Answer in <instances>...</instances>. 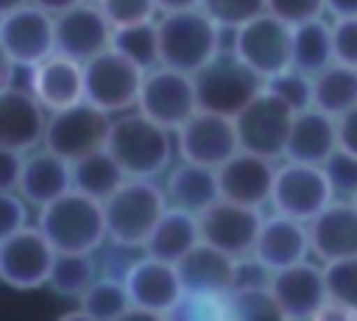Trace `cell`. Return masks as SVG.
Wrapping results in <instances>:
<instances>
[{"label": "cell", "mask_w": 357, "mask_h": 321, "mask_svg": "<svg viewBox=\"0 0 357 321\" xmlns=\"http://www.w3.org/2000/svg\"><path fill=\"white\" fill-rule=\"evenodd\" d=\"M268 288L279 307V315L293 318V321L318 318V310L326 301L324 268L321 262H312L310 257L301 262L284 265L279 271H271Z\"/></svg>", "instance_id": "obj_17"}, {"label": "cell", "mask_w": 357, "mask_h": 321, "mask_svg": "<svg viewBox=\"0 0 357 321\" xmlns=\"http://www.w3.org/2000/svg\"><path fill=\"white\" fill-rule=\"evenodd\" d=\"M33 6H39V8H45L47 14H61V11H67V8H73L75 3H81V0H31Z\"/></svg>", "instance_id": "obj_49"}, {"label": "cell", "mask_w": 357, "mask_h": 321, "mask_svg": "<svg viewBox=\"0 0 357 321\" xmlns=\"http://www.w3.org/2000/svg\"><path fill=\"white\" fill-rule=\"evenodd\" d=\"M28 209H31L28 201L17 190H0V240H6L8 234L31 223Z\"/></svg>", "instance_id": "obj_42"}, {"label": "cell", "mask_w": 357, "mask_h": 321, "mask_svg": "<svg viewBox=\"0 0 357 321\" xmlns=\"http://www.w3.org/2000/svg\"><path fill=\"white\" fill-rule=\"evenodd\" d=\"M310 254L318 262L357 254V207L349 198H332L315 218L307 221Z\"/></svg>", "instance_id": "obj_22"}, {"label": "cell", "mask_w": 357, "mask_h": 321, "mask_svg": "<svg viewBox=\"0 0 357 321\" xmlns=\"http://www.w3.org/2000/svg\"><path fill=\"white\" fill-rule=\"evenodd\" d=\"M223 313L231 315V318H240V321H268V318H282L268 285L231 288V290L223 296Z\"/></svg>", "instance_id": "obj_35"}, {"label": "cell", "mask_w": 357, "mask_h": 321, "mask_svg": "<svg viewBox=\"0 0 357 321\" xmlns=\"http://www.w3.org/2000/svg\"><path fill=\"white\" fill-rule=\"evenodd\" d=\"M159 14L162 11H184V8H201V0H156Z\"/></svg>", "instance_id": "obj_48"}, {"label": "cell", "mask_w": 357, "mask_h": 321, "mask_svg": "<svg viewBox=\"0 0 357 321\" xmlns=\"http://www.w3.org/2000/svg\"><path fill=\"white\" fill-rule=\"evenodd\" d=\"M176 271L181 279L184 296L220 301L234 282V257L201 240L176 262Z\"/></svg>", "instance_id": "obj_21"}, {"label": "cell", "mask_w": 357, "mask_h": 321, "mask_svg": "<svg viewBox=\"0 0 357 321\" xmlns=\"http://www.w3.org/2000/svg\"><path fill=\"white\" fill-rule=\"evenodd\" d=\"M176 156L206 165V167H220L237 148V128L234 120L218 112L195 109L176 131Z\"/></svg>", "instance_id": "obj_14"}, {"label": "cell", "mask_w": 357, "mask_h": 321, "mask_svg": "<svg viewBox=\"0 0 357 321\" xmlns=\"http://www.w3.org/2000/svg\"><path fill=\"white\" fill-rule=\"evenodd\" d=\"M335 126H337V148L357 154V103L349 106L343 114H337Z\"/></svg>", "instance_id": "obj_44"}, {"label": "cell", "mask_w": 357, "mask_h": 321, "mask_svg": "<svg viewBox=\"0 0 357 321\" xmlns=\"http://www.w3.org/2000/svg\"><path fill=\"white\" fill-rule=\"evenodd\" d=\"M206 17L220 28H240L265 11V0H201Z\"/></svg>", "instance_id": "obj_38"}, {"label": "cell", "mask_w": 357, "mask_h": 321, "mask_svg": "<svg viewBox=\"0 0 357 321\" xmlns=\"http://www.w3.org/2000/svg\"><path fill=\"white\" fill-rule=\"evenodd\" d=\"M293 109L284 106L276 95H271L265 87L231 117L237 128V142L245 151H254L268 159H282L284 156V142L287 131L293 123Z\"/></svg>", "instance_id": "obj_11"}, {"label": "cell", "mask_w": 357, "mask_h": 321, "mask_svg": "<svg viewBox=\"0 0 357 321\" xmlns=\"http://www.w3.org/2000/svg\"><path fill=\"white\" fill-rule=\"evenodd\" d=\"M321 268H324L326 299L343 304L357 315V254L321 262Z\"/></svg>", "instance_id": "obj_36"}, {"label": "cell", "mask_w": 357, "mask_h": 321, "mask_svg": "<svg viewBox=\"0 0 357 321\" xmlns=\"http://www.w3.org/2000/svg\"><path fill=\"white\" fill-rule=\"evenodd\" d=\"M70 187H73V176H70L67 159H61L59 154H53L45 145H36L28 154H22L17 193L28 201V207L39 209V207L50 204L53 198L64 195Z\"/></svg>", "instance_id": "obj_25"}, {"label": "cell", "mask_w": 357, "mask_h": 321, "mask_svg": "<svg viewBox=\"0 0 357 321\" xmlns=\"http://www.w3.org/2000/svg\"><path fill=\"white\" fill-rule=\"evenodd\" d=\"M229 50L265 81L268 75L290 67V25L262 11L231 31Z\"/></svg>", "instance_id": "obj_12"}, {"label": "cell", "mask_w": 357, "mask_h": 321, "mask_svg": "<svg viewBox=\"0 0 357 321\" xmlns=\"http://www.w3.org/2000/svg\"><path fill=\"white\" fill-rule=\"evenodd\" d=\"M326 14L335 17H357V0H324Z\"/></svg>", "instance_id": "obj_46"}, {"label": "cell", "mask_w": 357, "mask_h": 321, "mask_svg": "<svg viewBox=\"0 0 357 321\" xmlns=\"http://www.w3.org/2000/svg\"><path fill=\"white\" fill-rule=\"evenodd\" d=\"M159 64L195 75L209 59L223 50V31L204 8L162 11L156 17Z\"/></svg>", "instance_id": "obj_4"}, {"label": "cell", "mask_w": 357, "mask_h": 321, "mask_svg": "<svg viewBox=\"0 0 357 321\" xmlns=\"http://www.w3.org/2000/svg\"><path fill=\"white\" fill-rule=\"evenodd\" d=\"M192 81L198 109L218 112L226 117H234L262 89V78L251 67H245L231 50H220L215 59H209L192 75Z\"/></svg>", "instance_id": "obj_5"}, {"label": "cell", "mask_w": 357, "mask_h": 321, "mask_svg": "<svg viewBox=\"0 0 357 321\" xmlns=\"http://www.w3.org/2000/svg\"><path fill=\"white\" fill-rule=\"evenodd\" d=\"M70 176H73V190L92 195L98 201L109 198L120 187V181L126 179L123 167L117 165V159L106 148L89 151V154L78 156L75 162H70Z\"/></svg>", "instance_id": "obj_31"}, {"label": "cell", "mask_w": 357, "mask_h": 321, "mask_svg": "<svg viewBox=\"0 0 357 321\" xmlns=\"http://www.w3.org/2000/svg\"><path fill=\"white\" fill-rule=\"evenodd\" d=\"M357 103V67L332 61L312 75V106L337 117Z\"/></svg>", "instance_id": "obj_32"}, {"label": "cell", "mask_w": 357, "mask_h": 321, "mask_svg": "<svg viewBox=\"0 0 357 321\" xmlns=\"http://www.w3.org/2000/svg\"><path fill=\"white\" fill-rule=\"evenodd\" d=\"M332 50H335V61L357 67V17L332 20Z\"/></svg>", "instance_id": "obj_43"}, {"label": "cell", "mask_w": 357, "mask_h": 321, "mask_svg": "<svg viewBox=\"0 0 357 321\" xmlns=\"http://www.w3.org/2000/svg\"><path fill=\"white\" fill-rule=\"evenodd\" d=\"M195 243H201V223L198 215L181 207H170L159 215L156 226L151 229V234L145 237L142 248L151 257L167 260V262H178Z\"/></svg>", "instance_id": "obj_28"}, {"label": "cell", "mask_w": 357, "mask_h": 321, "mask_svg": "<svg viewBox=\"0 0 357 321\" xmlns=\"http://www.w3.org/2000/svg\"><path fill=\"white\" fill-rule=\"evenodd\" d=\"M36 226L56 251L98 254L109 243L103 201L84 195L73 187L36 209Z\"/></svg>", "instance_id": "obj_2"}, {"label": "cell", "mask_w": 357, "mask_h": 321, "mask_svg": "<svg viewBox=\"0 0 357 321\" xmlns=\"http://www.w3.org/2000/svg\"><path fill=\"white\" fill-rule=\"evenodd\" d=\"M251 257H257L268 271H279L284 265H293V262L312 257L307 223L296 221L290 215H282V212L262 215Z\"/></svg>", "instance_id": "obj_23"}, {"label": "cell", "mask_w": 357, "mask_h": 321, "mask_svg": "<svg viewBox=\"0 0 357 321\" xmlns=\"http://www.w3.org/2000/svg\"><path fill=\"white\" fill-rule=\"evenodd\" d=\"M265 11L279 17L282 22H287L293 28L298 22L324 17L326 6H324V0H265Z\"/></svg>", "instance_id": "obj_41"}, {"label": "cell", "mask_w": 357, "mask_h": 321, "mask_svg": "<svg viewBox=\"0 0 357 321\" xmlns=\"http://www.w3.org/2000/svg\"><path fill=\"white\" fill-rule=\"evenodd\" d=\"M117 53H123L128 61H134L142 70H151L159 64V31L156 20L145 22H128L112 28V45Z\"/></svg>", "instance_id": "obj_34"}, {"label": "cell", "mask_w": 357, "mask_h": 321, "mask_svg": "<svg viewBox=\"0 0 357 321\" xmlns=\"http://www.w3.org/2000/svg\"><path fill=\"white\" fill-rule=\"evenodd\" d=\"M335 151H337V126H335L332 114H326L315 106H307L293 114L282 159L324 165Z\"/></svg>", "instance_id": "obj_26"}, {"label": "cell", "mask_w": 357, "mask_h": 321, "mask_svg": "<svg viewBox=\"0 0 357 321\" xmlns=\"http://www.w3.org/2000/svg\"><path fill=\"white\" fill-rule=\"evenodd\" d=\"M100 11L112 25H128V22H145L156 20L159 8L156 0H98Z\"/></svg>", "instance_id": "obj_40"}, {"label": "cell", "mask_w": 357, "mask_h": 321, "mask_svg": "<svg viewBox=\"0 0 357 321\" xmlns=\"http://www.w3.org/2000/svg\"><path fill=\"white\" fill-rule=\"evenodd\" d=\"M167 209V198L159 179L126 176L120 187L103 198L106 237L117 248H142L145 237Z\"/></svg>", "instance_id": "obj_3"}, {"label": "cell", "mask_w": 357, "mask_h": 321, "mask_svg": "<svg viewBox=\"0 0 357 321\" xmlns=\"http://www.w3.org/2000/svg\"><path fill=\"white\" fill-rule=\"evenodd\" d=\"M142 75V67L128 61L114 47H106L89 61H84V98L106 114L128 112L137 106Z\"/></svg>", "instance_id": "obj_6"}, {"label": "cell", "mask_w": 357, "mask_h": 321, "mask_svg": "<svg viewBox=\"0 0 357 321\" xmlns=\"http://www.w3.org/2000/svg\"><path fill=\"white\" fill-rule=\"evenodd\" d=\"M47 109L33 98L28 87L8 84L0 89V145L28 154L42 145Z\"/></svg>", "instance_id": "obj_20"}, {"label": "cell", "mask_w": 357, "mask_h": 321, "mask_svg": "<svg viewBox=\"0 0 357 321\" xmlns=\"http://www.w3.org/2000/svg\"><path fill=\"white\" fill-rule=\"evenodd\" d=\"M17 64H14V59L6 53V47L0 45V89L3 87H8V84H14V75H17Z\"/></svg>", "instance_id": "obj_47"}, {"label": "cell", "mask_w": 357, "mask_h": 321, "mask_svg": "<svg viewBox=\"0 0 357 321\" xmlns=\"http://www.w3.org/2000/svg\"><path fill=\"white\" fill-rule=\"evenodd\" d=\"M123 285L131 299V315H145V318L170 315L178 307V301L184 299V288H181L176 262L151 257L145 251H142V257H134L126 265Z\"/></svg>", "instance_id": "obj_7"}, {"label": "cell", "mask_w": 357, "mask_h": 321, "mask_svg": "<svg viewBox=\"0 0 357 321\" xmlns=\"http://www.w3.org/2000/svg\"><path fill=\"white\" fill-rule=\"evenodd\" d=\"M198 223H201L204 243L237 260V257L251 254L259 223H262V209L245 207L229 198H218L204 212H198Z\"/></svg>", "instance_id": "obj_16"}, {"label": "cell", "mask_w": 357, "mask_h": 321, "mask_svg": "<svg viewBox=\"0 0 357 321\" xmlns=\"http://www.w3.org/2000/svg\"><path fill=\"white\" fill-rule=\"evenodd\" d=\"M75 301L78 310L73 315L86 321H120L131 315L128 290L123 285V276L114 274H98Z\"/></svg>", "instance_id": "obj_30"}, {"label": "cell", "mask_w": 357, "mask_h": 321, "mask_svg": "<svg viewBox=\"0 0 357 321\" xmlns=\"http://www.w3.org/2000/svg\"><path fill=\"white\" fill-rule=\"evenodd\" d=\"M20 167H22V154L0 145V190H17Z\"/></svg>", "instance_id": "obj_45"}, {"label": "cell", "mask_w": 357, "mask_h": 321, "mask_svg": "<svg viewBox=\"0 0 357 321\" xmlns=\"http://www.w3.org/2000/svg\"><path fill=\"white\" fill-rule=\"evenodd\" d=\"M162 190H165V198L170 207H181L195 215L220 198L218 170L206 167V165L187 162V159H173V165L165 170Z\"/></svg>", "instance_id": "obj_27"}, {"label": "cell", "mask_w": 357, "mask_h": 321, "mask_svg": "<svg viewBox=\"0 0 357 321\" xmlns=\"http://www.w3.org/2000/svg\"><path fill=\"white\" fill-rule=\"evenodd\" d=\"M28 89L47 112L84 100V64L75 59L53 50L39 64L28 67Z\"/></svg>", "instance_id": "obj_24"}, {"label": "cell", "mask_w": 357, "mask_h": 321, "mask_svg": "<svg viewBox=\"0 0 357 321\" xmlns=\"http://www.w3.org/2000/svg\"><path fill=\"white\" fill-rule=\"evenodd\" d=\"M332 61H335L332 22H326L324 17H315L290 28V67L307 75H315Z\"/></svg>", "instance_id": "obj_29"}, {"label": "cell", "mask_w": 357, "mask_h": 321, "mask_svg": "<svg viewBox=\"0 0 357 321\" xmlns=\"http://www.w3.org/2000/svg\"><path fill=\"white\" fill-rule=\"evenodd\" d=\"M0 45L14 59L20 70L39 64L45 56L56 50L53 42V14L45 8L25 3L0 17Z\"/></svg>", "instance_id": "obj_18"}, {"label": "cell", "mask_w": 357, "mask_h": 321, "mask_svg": "<svg viewBox=\"0 0 357 321\" xmlns=\"http://www.w3.org/2000/svg\"><path fill=\"white\" fill-rule=\"evenodd\" d=\"M109 123H112V114H106L103 109H98L84 98L73 106L47 112L42 145L59 154L61 159L75 162L78 156L106 145Z\"/></svg>", "instance_id": "obj_8"}, {"label": "cell", "mask_w": 357, "mask_h": 321, "mask_svg": "<svg viewBox=\"0 0 357 321\" xmlns=\"http://www.w3.org/2000/svg\"><path fill=\"white\" fill-rule=\"evenodd\" d=\"M112 28L114 25L100 11L98 0H81L73 8L53 14L56 53H64L84 64L112 45Z\"/></svg>", "instance_id": "obj_15"}, {"label": "cell", "mask_w": 357, "mask_h": 321, "mask_svg": "<svg viewBox=\"0 0 357 321\" xmlns=\"http://www.w3.org/2000/svg\"><path fill=\"white\" fill-rule=\"evenodd\" d=\"M126 176L159 179L176 159V137L170 128L153 123L139 109L112 114L106 145H103Z\"/></svg>", "instance_id": "obj_1"}, {"label": "cell", "mask_w": 357, "mask_h": 321, "mask_svg": "<svg viewBox=\"0 0 357 321\" xmlns=\"http://www.w3.org/2000/svg\"><path fill=\"white\" fill-rule=\"evenodd\" d=\"M56 248L36 223H25L0 240V282L11 290H36L47 285Z\"/></svg>", "instance_id": "obj_13"}, {"label": "cell", "mask_w": 357, "mask_h": 321, "mask_svg": "<svg viewBox=\"0 0 357 321\" xmlns=\"http://www.w3.org/2000/svg\"><path fill=\"white\" fill-rule=\"evenodd\" d=\"M98 274H100V268H98L95 254L56 251L50 274H47V288L64 299H78Z\"/></svg>", "instance_id": "obj_33"}, {"label": "cell", "mask_w": 357, "mask_h": 321, "mask_svg": "<svg viewBox=\"0 0 357 321\" xmlns=\"http://www.w3.org/2000/svg\"><path fill=\"white\" fill-rule=\"evenodd\" d=\"M262 87L276 95L284 106H290L293 112H301L307 106H312V75L296 70V67H284L273 75H268L262 81Z\"/></svg>", "instance_id": "obj_37"}, {"label": "cell", "mask_w": 357, "mask_h": 321, "mask_svg": "<svg viewBox=\"0 0 357 321\" xmlns=\"http://www.w3.org/2000/svg\"><path fill=\"white\" fill-rule=\"evenodd\" d=\"M332 198L335 193L321 165H307V162H293V159L276 162L271 201H268L273 212H282V215H290L307 223Z\"/></svg>", "instance_id": "obj_9"}, {"label": "cell", "mask_w": 357, "mask_h": 321, "mask_svg": "<svg viewBox=\"0 0 357 321\" xmlns=\"http://www.w3.org/2000/svg\"><path fill=\"white\" fill-rule=\"evenodd\" d=\"M218 170V187L220 198L245 204V207H268L271 201V187H273V173H276V159L259 156L254 151L237 148Z\"/></svg>", "instance_id": "obj_19"}, {"label": "cell", "mask_w": 357, "mask_h": 321, "mask_svg": "<svg viewBox=\"0 0 357 321\" xmlns=\"http://www.w3.org/2000/svg\"><path fill=\"white\" fill-rule=\"evenodd\" d=\"M25 3H31V0H0V17L14 11V8H20V6H25Z\"/></svg>", "instance_id": "obj_50"}, {"label": "cell", "mask_w": 357, "mask_h": 321, "mask_svg": "<svg viewBox=\"0 0 357 321\" xmlns=\"http://www.w3.org/2000/svg\"><path fill=\"white\" fill-rule=\"evenodd\" d=\"M321 167L329 179V184H332L335 198H349L357 190V154H349V151L337 148Z\"/></svg>", "instance_id": "obj_39"}, {"label": "cell", "mask_w": 357, "mask_h": 321, "mask_svg": "<svg viewBox=\"0 0 357 321\" xmlns=\"http://www.w3.org/2000/svg\"><path fill=\"white\" fill-rule=\"evenodd\" d=\"M349 201H351V204H354V207H357V190H354V193H351V195H349Z\"/></svg>", "instance_id": "obj_51"}, {"label": "cell", "mask_w": 357, "mask_h": 321, "mask_svg": "<svg viewBox=\"0 0 357 321\" xmlns=\"http://www.w3.org/2000/svg\"><path fill=\"white\" fill-rule=\"evenodd\" d=\"M134 109H139L153 123L176 131L198 109L192 75L173 70V67H165V64L145 70Z\"/></svg>", "instance_id": "obj_10"}]
</instances>
